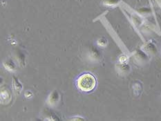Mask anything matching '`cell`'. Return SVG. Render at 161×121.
Returning <instances> with one entry per match:
<instances>
[{
	"instance_id": "3957f363",
	"label": "cell",
	"mask_w": 161,
	"mask_h": 121,
	"mask_svg": "<svg viewBox=\"0 0 161 121\" xmlns=\"http://www.w3.org/2000/svg\"><path fill=\"white\" fill-rule=\"evenodd\" d=\"M145 51L150 54H156L157 52L156 47L152 42H149L145 46Z\"/></svg>"
},
{
	"instance_id": "277c9868",
	"label": "cell",
	"mask_w": 161,
	"mask_h": 121,
	"mask_svg": "<svg viewBox=\"0 0 161 121\" xmlns=\"http://www.w3.org/2000/svg\"><path fill=\"white\" fill-rule=\"evenodd\" d=\"M59 100V94L56 91L52 92L50 95L49 98H48V102L51 105H55L56 102H58Z\"/></svg>"
},
{
	"instance_id": "8fae6325",
	"label": "cell",
	"mask_w": 161,
	"mask_h": 121,
	"mask_svg": "<svg viewBox=\"0 0 161 121\" xmlns=\"http://www.w3.org/2000/svg\"><path fill=\"white\" fill-rule=\"evenodd\" d=\"M11 64H13L12 62H8V63H6V64H5L6 68L10 69V70H11L13 68H14V66H11Z\"/></svg>"
},
{
	"instance_id": "5b68a950",
	"label": "cell",
	"mask_w": 161,
	"mask_h": 121,
	"mask_svg": "<svg viewBox=\"0 0 161 121\" xmlns=\"http://www.w3.org/2000/svg\"><path fill=\"white\" fill-rule=\"evenodd\" d=\"M135 58L137 60L142 61V62H145L147 60V55L144 52L142 51H139L138 52H136V54L135 55Z\"/></svg>"
},
{
	"instance_id": "30bf717a",
	"label": "cell",
	"mask_w": 161,
	"mask_h": 121,
	"mask_svg": "<svg viewBox=\"0 0 161 121\" xmlns=\"http://www.w3.org/2000/svg\"><path fill=\"white\" fill-rule=\"evenodd\" d=\"M139 12L142 13H149L150 12V10L148 8H141L139 9Z\"/></svg>"
},
{
	"instance_id": "52a82bcc",
	"label": "cell",
	"mask_w": 161,
	"mask_h": 121,
	"mask_svg": "<svg viewBox=\"0 0 161 121\" xmlns=\"http://www.w3.org/2000/svg\"><path fill=\"white\" fill-rule=\"evenodd\" d=\"M134 91L135 94L136 96H139L140 93H141L142 91V86L141 85V84H140L138 82H136L134 85Z\"/></svg>"
},
{
	"instance_id": "7a4b0ae2",
	"label": "cell",
	"mask_w": 161,
	"mask_h": 121,
	"mask_svg": "<svg viewBox=\"0 0 161 121\" xmlns=\"http://www.w3.org/2000/svg\"><path fill=\"white\" fill-rule=\"evenodd\" d=\"M117 69L121 74H127L130 71V66L127 63H120L117 65Z\"/></svg>"
},
{
	"instance_id": "ba28073f",
	"label": "cell",
	"mask_w": 161,
	"mask_h": 121,
	"mask_svg": "<svg viewBox=\"0 0 161 121\" xmlns=\"http://www.w3.org/2000/svg\"><path fill=\"white\" fill-rule=\"evenodd\" d=\"M107 43H108V41L106 38H104V37L100 38V39L97 41V44H98L100 47H106L107 45Z\"/></svg>"
},
{
	"instance_id": "9c48e42d",
	"label": "cell",
	"mask_w": 161,
	"mask_h": 121,
	"mask_svg": "<svg viewBox=\"0 0 161 121\" xmlns=\"http://www.w3.org/2000/svg\"><path fill=\"white\" fill-rule=\"evenodd\" d=\"M129 57L127 55L122 54L120 55V58H119V62H120V63H127Z\"/></svg>"
},
{
	"instance_id": "7c38bea8",
	"label": "cell",
	"mask_w": 161,
	"mask_h": 121,
	"mask_svg": "<svg viewBox=\"0 0 161 121\" xmlns=\"http://www.w3.org/2000/svg\"><path fill=\"white\" fill-rule=\"evenodd\" d=\"M32 96H33V93L29 91H28L25 93V96L27 97V98H30V97H31Z\"/></svg>"
},
{
	"instance_id": "6da1fadb",
	"label": "cell",
	"mask_w": 161,
	"mask_h": 121,
	"mask_svg": "<svg viewBox=\"0 0 161 121\" xmlns=\"http://www.w3.org/2000/svg\"><path fill=\"white\" fill-rule=\"evenodd\" d=\"M77 85L81 91L89 92L95 89L96 86V80L92 74H84L78 78L77 81Z\"/></svg>"
},
{
	"instance_id": "8992f818",
	"label": "cell",
	"mask_w": 161,
	"mask_h": 121,
	"mask_svg": "<svg viewBox=\"0 0 161 121\" xmlns=\"http://www.w3.org/2000/svg\"><path fill=\"white\" fill-rule=\"evenodd\" d=\"M120 2V0H103V3L106 6L114 7L118 6Z\"/></svg>"
}]
</instances>
